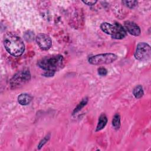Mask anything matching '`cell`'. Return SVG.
<instances>
[{"label":"cell","instance_id":"obj_17","mask_svg":"<svg viewBox=\"0 0 151 151\" xmlns=\"http://www.w3.org/2000/svg\"><path fill=\"white\" fill-rule=\"evenodd\" d=\"M98 74L101 76H105L107 74V71L104 67H100L98 68Z\"/></svg>","mask_w":151,"mask_h":151},{"label":"cell","instance_id":"obj_11","mask_svg":"<svg viewBox=\"0 0 151 151\" xmlns=\"http://www.w3.org/2000/svg\"><path fill=\"white\" fill-rule=\"evenodd\" d=\"M133 94L135 98L136 99H140L141 98L144 94L143 87L140 85H137L136 86L133 90Z\"/></svg>","mask_w":151,"mask_h":151},{"label":"cell","instance_id":"obj_15","mask_svg":"<svg viewBox=\"0 0 151 151\" xmlns=\"http://www.w3.org/2000/svg\"><path fill=\"white\" fill-rule=\"evenodd\" d=\"M24 38L27 41H31L34 40V32L30 31H28L25 32L24 35Z\"/></svg>","mask_w":151,"mask_h":151},{"label":"cell","instance_id":"obj_2","mask_svg":"<svg viewBox=\"0 0 151 151\" xmlns=\"http://www.w3.org/2000/svg\"><path fill=\"white\" fill-rule=\"evenodd\" d=\"M64 58L61 55H52L45 56L37 62L38 66L45 71L55 72L61 68L63 65Z\"/></svg>","mask_w":151,"mask_h":151},{"label":"cell","instance_id":"obj_14","mask_svg":"<svg viewBox=\"0 0 151 151\" xmlns=\"http://www.w3.org/2000/svg\"><path fill=\"white\" fill-rule=\"evenodd\" d=\"M122 3L127 7L129 8H133L137 6V1H123Z\"/></svg>","mask_w":151,"mask_h":151},{"label":"cell","instance_id":"obj_12","mask_svg":"<svg viewBox=\"0 0 151 151\" xmlns=\"http://www.w3.org/2000/svg\"><path fill=\"white\" fill-rule=\"evenodd\" d=\"M112 126L116 130L119 129L120 127V116L118 113L116 114L113 117Z\"/></svg>","mask_w":151,"mask_h":151},{"label":"cell","instance_id":"obj_19","mask_svg":"<svg viewBox=\"0 0 151 151\" xmlns=\"http://www.w3.org/2000/svg\"><path fill=\"white\" fill-rule=\"evenodd\" d=\"M55 72H53V71H46V72L45 73L43 74V75L44 76H47V77H51V76H52L54 74Z\"/></svg>","mask_w":151,"mask_h":151},{"label":"cell","instance_id":"obj_6","mask_svg":"<svg viewBox=\"0 0 151 151\" xmlns=\"http://www.w3.org/2000/svg\"><path fill=\"white\" fill-rule=\"evenodd\" d=\"M151 56V48L146 42H139L134 52L135 58L139 61H147Z\"/></svg>","mask_w":151,"mask_h":151},{"label":"cell","instance_id":"obj_10","mask_svg":"<svg viewBox=\"0 0 151 151\" xmlns=\"http://www.w3.org/2000/svg\"><path fill=\"white\" fill-rule=\"evenodd\" d=\"M107 123V118L106 114L104 113L101 114L99 118V121H98V123H97V125L96 127V131L98 132V131L102 130L103 128H104Z\"/></svg>","mask_w":151,"mask_h":151},{"label":"cell","instance_id":"obj_8","mask_svg":"<svg viewBox=\"0 0 151 151\" xmlns=\"http://www.w3.org/2000/svg\"><path fill=\"white\" fill-rule=\"evenodd\" d=\"M124 28L126 31L134 36H139L140 34L139 27L134 22L127 21L124 23Z\"/></svg>","mask_w":151,"mask_h":151},{"label":"cell","instance_id":"obj_18","mask_svg":"<svg viewBox=\"0 0 151 151\" xmlns=\"http://www.w3.org/2000/svg\"><path fill=\"white\" fill-rule=\"evenodd\" d=\"M97 1H83V2L87 5H94L97 3Z\"/></svg>","mask_w":151,"mask_h":151},{"label":"cell","instance_id":"obj_7","mask_svg":"<svg viewBox=\"0 0 151 151\" xmlns=\"http://www.w3.org/2000/svg\"><path fill=\"white\" fill-rule=\"evenodd\" d=\"M35 40L38 45L42 50H48L51 47V39L47 34H39L36 37Z\"/></svg>","mask_w":151,"mask_h":151},{"label":"cell","instance_id":"obj_1","mask_svg":"<svg viewBox=\"0 0 151 151\" xmlns=\"http://www.w3.org/2000/svg\"><path fill=\"white\" fill-rule=\"evenodd\" d=\"M4 44L8 52L14 57L21 56L25 50L22 40L18 35L12 33L7 34L5 36Z\"/></svg>","mask_w":151,"mask_h":151},{"label":"cell","instance_id":"obj_13","mask_svg":"<svg viewBox=\"0 0 151 151\" xmlns=\"http://www.w3.org/2000/svg\"><path fill=\"white\" fill-rule=\"evenodd\" d=\"M87 102H88V98L87 97H85V98L83 99L80 102V103L77 106V107L73 110V114H74L77 113L78 111H79L80 110H81L84 107V106L86 105Z\"/></svg>","mask_w":151,"mask_h":151},{"label":"cell","instance_id":"obj_5","mask_svg":"<svg viewBox=\"0 0 151 151\" xmlns=\"http://www.w3.org/2000/svg\"><path fill=\"white\" fill-rule=\"evenodd\" d=\"M117 58V56L113 53H104L97 54L90 57L88 58V62L93 65L109 64Z\"/></svg>","mask_w":151,"mask_h":151},{"label":"cell","instance_id":"obj_16","mask_svg":"<svg viewBox=\"0 0 151 151\" xmlns=\"http://www.w3.org/2000/svg\"><path fill=\"white\" fill-rule=\"evenodd\" d=\"M49 138H50V135H47V136H46L43 139H42V140H41V142H40V143H39V145H38V149H41V147H42L46 143V142L48 140Z\"/></svg>","mask_w":151,"mask_h":151},{"label":"cell","instance_id":"obj_4","mask_svg":"<svg viewBox=\"0 0 151 151\" xmlns=\"http://www.w3.org/2000/svg\"><path fill=\"white\" fill-rule=\"evenodd\" d=\"M31 78V74L29 70H24L16 73L10 80L9 84L11 88L15 89L19 88L27 83Z\"/></svg>","mask_w":151,"mask_h":151},{"label":"cell","instance_id":"obj_3","mask_svg":"<svg viewBox=\"0 0 151 151\" xmlns=\"http://www.w3.org/2000/svg\"><path fill=\"white\" fill-rule=\"evenodd\" d=\"M100 28L103 32L111 35L114 39L121 40L127 35V31L119 23L111 24L108 22H103L101 24Z\"/></svg>","mask_w":151,"mask_h":151},{"label":"cell","instance_id":"obj_9","mask_svg":"<svg viewBox=\"0 0 151 151\" xmlns=\"http://www.w3.org/2000/svg\"><path fill=\"white\" fill-rule=\"evenodd\" d=\"M32 99L31 95L27 93H22L18 97V101L21 105H28L30 103Z\"/></svg>","mask_w":151,"mask_h":151}]
</instances>
